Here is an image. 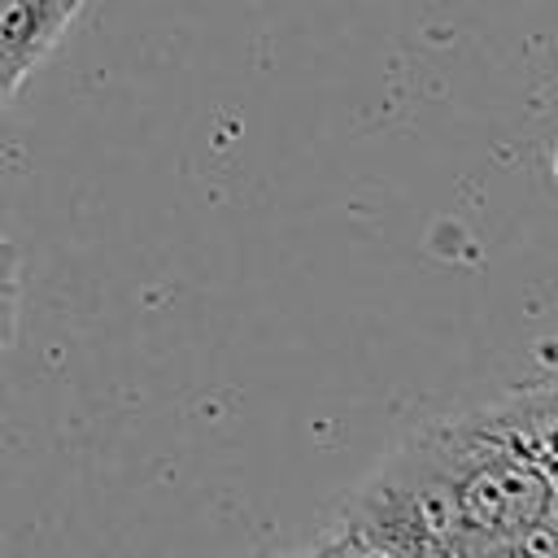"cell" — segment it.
<instances>
[{
  "instance_id": "obj_3",
  "label": "cell",
  "mask_w": 558,
  "mask_h": 558,
  "mask_svg": "<svg viewBox=\"0 0 558 558\" xmlns=\"http://www.w3.org/2000/svg\"><path fill=\"white\" fill-rule=\"evenodd\" d=\"M17 87H22V78H13L9 70H0V109H4V100H9Z\"/></svg>"
},
{
  "instance_id": "obj_1",
  "label": "cell",
  "mask_w": 558,
  "mask_h": 558,
  "mask_svg": "<svg viewBox=\"0 0 558 558\" xmlns=\"http://www.w3.org/2000/svg\"><path fill=\"white\" fill-rule=\"evenodd\" d=\"M83 0H0V70L26 78L65 35Z\"/></svg>"
},
{
  "instance_id": "obj_2",
  "label": "cell",
  "mask_w": 558,
  "mask_h": 558,
  "mask_svg": "<svg viewBox=\"0 0 558 558\" xmlns=\"http://www.w3.org/2000/svg\"><path fill=\"white\" fill-rule=\"evenodd\" d=\"M22 257H17V248L0 235V292H13V288H22Z\"/></svg>"
}]
</instances>
